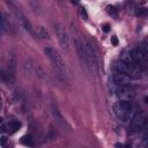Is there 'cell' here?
<instances>
[{"label": "cell", "instance_id": "6da1fadb", "mask_svg": "<svg viewBox=\"0 0 148 148\" xmlns=\"http://www.w3.org/2000/svg\"><path fill=\"white\" fill-rule=\"evenodd\" d=\"M44 52L45 54L47 56V58L50 59L56 73H57V76L58 79L64 82V83H68V72H67V67H66V64L62 59V57L59 54V52L51 47V46H46L44 49Z\"/></svg>", "mask_w": 148, "mask_h": 148}, {"label": "cell", "instance_id": "603a6c76", "mask_svg": "<svg viewBox=\"0 0 148 148\" xmlns=\"http://www.w3.org/2000/svg\"><path fill=\"white\" fill-rule=\"evenodd\" d=\"M102 28H103V30H104L105 32H108V31H109V24H104Z\"/></svg>", "mask_w": 148, "mask_h": 148}, {"label": "cell", "instance_id": "277c9868", "mask_svg": "<svg viewBox=\"0 0 148 148\" xmlns=\"http://www.w3.org/2000/svg\"><path fill=\"white\" fill-rule=\"evenodd\" d=\"M72 32H73V42L76 50V53L79 56V59L82 65L88 66V57H87V49H86V42L83 40V37L81 34L76 30L75 25H72Z\"/></svg>", "mask_w": 148, "mask_h": 148}, {"label": "cell", "instance_id": "ffe728a7", "mask_svg": "<svg viewBox=\"0 0 148 148\" xmlns=\"http://www.w3.org/2000/svg\"><path fill=\"white\" fill-rule=\"evenodd\" d=\"M111 42H112V44L116 46V45H118V39H117V37L116 36H112L111 37Z\"/></svg>", "mask_w": 148, "mask_h": 148}, {"label": "cell", "instance_id": "d6986e66", "mask_svg": "<svg viewBox=\"0 0 148 148\" xmlns=\"http://www.w3.org/2000/svg\"><path fill=\"white\" fill-rule=\"evenodd\" d=\"M142 139L147 142L148 141V125H147V127L145 128V132H143V135H142Z\"/></svg>", "mask_w": 148, "mask_h": 148}, {"label": "cell", "instance_id": "9a60e30c", "mask_svg": "<svg viewBox=\"0 0 148 148\" xmlns=\"http://www.w3.org/2000/svg\"><path fill=\"white\" fill-rule=\"evenodd\" d=\"M22 143H24L25 146H29V147H31V146H34V140L31 139V136L30 135H24V136H22Z\"/></svg>", "mask_w": 148, "mask_h": 148}, {"label": "cell", "instance_id": "52a82bcc", "mask_svg": "<svg viewBox=\"0 0 148 148\" xmlns=\"http://www.w3.org/2000/svg\"><path fill=\"white\" fill-rule=\"evenodd\" d=\"M53 28H54V32H56V36H57V39H58L60 46L64 50H67L69 46V37H68L67 31L59 23H54Z\"/></svg>", "mask_w": 148, "mask_h": 148}, {"label": "cell", "instance_id": "5b68a950", "mask_svg": "<svg viewBox=\"0 0 148 148\" xmlns=\"http://www.w3.org/2000/svg\"><path fill=\"white\" fill-rule=\"evenodd\" d=\"M148 125V113L146 111H138L134 113L131 119V130L132 132H140L145 130Z\"/></svg>", "mask_w": 148, "mask_h": 148}, {"label": "cell", "instance_id": "8fae6325", "mask_svg": "<svg viewBox=\"0 0 148 148\" xmlns=\"http://www.w3.org/2000/svg\"><path fill=\"white\" fill-rule=\"evenodd\" d=\"M52 113H53V117H54V119L57 120V123L59 125H65V120H64V118H62L57 104H54V103H52Z\"/></svg>", "mask_w": 148, "mask_h": 148}, {"label": "cell", "instance_id": "3957f363", "mask_svg": "<svg viewBox=\"0 0 148 148\" xmlns=\"http://www.w3.org/2000/svg\"><path fill=\"white\" fill-rule=\"evenodd\" d=\"M113 69H114V72L126 74L132 79L141 77L143 74L141 66H139L136 64H126L121 60H117L113 62Z\"/></svg>", "mask_w": 148, "mask_h": 148}, {"label": "cell", "instance_id": "7c38bea8", "mask_svg": "<svg viewBox=\"0 0 148 148\" xmlns=\"http://www.w3.org/2000/svg\"><path fill=\"white\" fill-rule=\"evenodd\" d=\"M37 35H38L40 38H43V39H49V38H50V35H49L46 28H44L43 25H40V27L37 29Z\"/></svg>", "mask_w": 148, "mask_h": 148}, {"label": "cell", "instance_id": "7402d4cb", "mask_svg": "<svg viewBox=\"0 0 148 148\" xmlns=\"http://www.w3.org/2000/svg\"><path fill=\"white\" fill-rule=\"evenodd\" d=\"M145 13H146V9H145V8H141V9H139V10H138V13H136V14H138L139 16H141V15H143Z\"/></svg>", "mask_w": 148, "mask_h": 148}, {"label": "cell", "instance_id": "9c48e42d", "mask_svg": "<svg viewBox=\"0 0 148 148\" xmlns=\"http://www.w3.org/2000/svg\"><path fill=\"white\" fill-rule=\"evenodd\" d=\"M133 80L134 79L130 77L128 75L123 74V73H118V72H114V74L112 75V81L117 86H127V87H131L133 84Z\"/></svg>", "mask_w": 148, "mask_h": 148}, {"label": "cell", "instance_id": "ba28073f", "mask_svg": "<svg viewBox=\"0 0 148 148\" xmlns=\"http://www.w3.org/2000/svg\"><path fill=\"white\" fill-rule=\"evenodd\" d=\"M114 94L121 101H132V98L134 97L133 89L127 86H117L114 89Z\"/></svg>", "mask_w": 148, "mask_h": 148}, {"label": "cell", "instance_id": "e0dca14e", "mask_svg": "<svg viewBox=\"0 0 148 148\" xmlns=\"http://www.w3.org/2000/svg\"><path fill=\"white\" fill-rule=\"evenodd\" d=\"M7 130H9V128L7 127V124H6L5 119L2 118V119H1V134H5V133L7 132Z\"/></svg>", "mask_w": 148, "mask_h": 148}, {"label": "cell", "instance_id": "8992f818", "mask_svg": "<svg viewBox=\"0 0 148 148\" xmlns=\"http://www.w3.org/2000/svg\"><path fill=\"white\" fill-rule=\"evenodd\" d=\"M86 49H87V57H88V66L94 73H97L98 68V58H97V52L95 49V45L92 44L91 39L87 38L86 39Z\"/></svg>", "mask_w": 148, "mask_h": 148}, {"label": "cell", "instance_id": "2e32d148", "mask_svg": "<svg viewBox=\"0 0 148 148\" xmlns=\"http://www.w3.org/2000/svg\"><path fill=\"white\" fill-rule=\"evenodd\" d=\"M106 10H108V13L110 14V15H112V16H117V10H116V8L113 7V6H108L106 7Z\"/></svg>", "mask_w": 148, "mask_h": 148}, {"label": "cell", "instance_id": "30bf717a", "mask_svg": "<svg viewBox=\"0 0 148 148\" xmlns=\"http://www.w3.org/2000/svg\"><path fill=\"white\" fill-rule=\"evenodd\" d=\"M139 58H140V66H148V46L145 43H141L136 47Z\"/></svg>", "mask_w": 148, "mask_h": 148}, {"label": "cell", "instance_id": "4fadbf2b", "mask_svg": "<svg viewBox=\"0 0 148 148\" xmlns=\"http://www.w3.org/2000/svg\"><path fill=\"white\" fill-rule=\"evenodd\" d=\"M21 127V123L18 121V120H16V119H14V120H10L9 123H8V128L14 133V132H16L18 128Z\"/></svg>", "mask_w": 148, "mask_h": 148}, {"label": "cell", "instance_id": "ac0fdd59", "mask_svg": "<svg viewBox=\"0 0 148 148\" xmlns=\"http://www.w3.org/2000/svg\"><path fill=\"white\" fill-rule=\"evenodd\" d=\"M80 15H81V17L83 20H88V14H87V12H86V9L83 7L80 8Z\"/></svg>", "mask_w": 148, "mask_h": 148}, {"label": "cell", "instance_id": "5bb4252c", "mask_svg": "<svg viewBox=\"0 0 148 148\" xmlns=\"http://www.w3.org/2000/svg\"><path fill=\"white\" fill-rule=\"evenodd\" d=\"M0 28H1V32H5L7 30V28H8L3 13H0Z\"/></svg>", "mask_w": 148, "mask_h": 148}, {"label": "cell", "instance_id": "44dd1931", "mask_svg": "<svg viewBox=\"0 0 148 148\" xmlns=\"http://www.w3.org/2000/svg\"><path fill=\"white\" fill-rule=\"evenodd\" d=\"M6 141H7V138H6V135H5V134H1V146H5Z\"/></svg>", "mask_w": 148, "mask_h": 148}, {"label": "cell", "instance_id": "7a4b0ae2", "mask_svg": "<svg viewBox=\"0 0 148 148\" xmlns=\"http://www.w3.org/2000/svg\"><path fill=\"white\" fill-rule=\"evenodd\" d=\"M112 111L114 116L123 123L131 121L134 116V106L131 101H121L119 99L112 105Z\"/></svg>", "mask_w": 148, "mask_h": 148}, {"label": "cell", "instance_id": "cb8c5ba5", "mask_svg": "<svg viewBox=\"0 0 148 148\" xmlns=\"http://www.w3.org/2000/svg\"><path fill=\"white\" fill-rule=\"evenodd\" d=\"M145 101H146V103H148V96H146V98H145Z\"/></svg>", "mask_w": 148, "mask_h": 148}]
</instances>
